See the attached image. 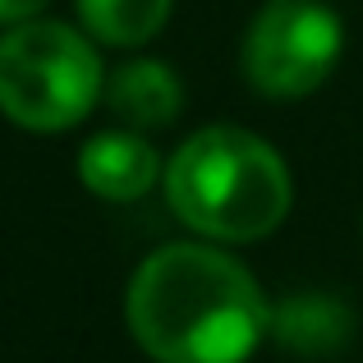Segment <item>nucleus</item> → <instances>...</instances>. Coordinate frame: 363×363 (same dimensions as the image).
I'll use <instances>...</instances> for the list:
<instances>
[{
  "label": "nucleus",
  "mask_w": 363,
  "mask_h": 363,
  "mask_svg": "<svg viewBox=\"0 0 363 363\" xmlns=\"http://www.w3.org/2000/svg\"><path fill=\"white\" fill-rule=\"evenodd\" d=\"M161 175L157 147L138 129H111L79 147V179L106 203H138Z\"/></svg>",
  "instance_id": "423d86ee"
},
{
  "label": "nucleus",
  "mask_w": 363,
  "mask_h": 363,
  "mask_svg": "<svg viewBox=\"0 0 363 363\" xmlns=\"http://www.w3.org/2000/svg\"><path fill=\"white\" fill-rule=\"evenodd\" d=\"M79 18L106 46H143L166 28L170 0H74Z\"/></svg>",
  "instance_id": "6e6552de"
},
{
  "label": "nucleus",
  "mask_w": 363,
  "mask_h": 363,
  "mask_svg": "<svg viewBox=\"0 0 363 363\" xmlns=\"http://www.w3.org/2000/svg\"><path fill=\"white\" fill-rule=\"evenodd\" d=\"M340 18L322 0H272L248 23L244 79L272 101H294L318 92L340 60Z\"/></svg>",
  "instance_id": "20e7f679"
},
{
  "label": "nucleus",
  "mask_w": 363,
  "mask_h": 363,
  "mask_svg": "<svg viewBox=\"0 0 363 363\" xmlns=\"http://www.w3.org/2000/svg\"><path fill=\"white\" fill-rule=\"evenodd\" d=\"M354 327H359V318L345 299L303 290V294H290V299H281L272 308L267 336L285 354H294L303 363H331L354 345Z\"/></svg>",
  "instance_id": "39448f33"
},
{
  "label": "nucleus",
  "mask_w": 363,
  "mask_h": 363,
  "mask_svg": "<svg viewBox=\"0 0 363 363\" xmlns=\"http://www.w3.org/2000/svg\"><path fill=\"white\" fill-rule=\"evenodd\" d=\"M46 9V0H0V23H23V18H37Z\"/></svg>",
  "instance_id": "1a4fd4ad"
},
{
  "label": "nucleus",
  "mask_w": 363,
  "mask_h": 363,
  "mask_svg": "<svg viewBox=\"0 0 363 363\" xmlns=\"http://www.w3.org/2000/svg\"><path fill=\"white\" fill-rule=\"evenodd\" d=\"M111 116H116L124 129H166L170 120L184 106V88H179V74L170 69L166 60H124L116 74L101 88Z\"/></svg>",
  "instance_id": "0eeeda50"
},
{
  "label": "nucleus",
  "mask_w": 363,
  "mask_h": 363,
  "mask_svg": "<svg viewBox=\"0 0 363 363\" xmlns=\"http://www.w3.org/2000/svg\"><path fill=\"white\" fill-rule=\"evenodd\" d=\"M124 318L152 363H248L272 303L225 248L166 244L138 262Z\"/></svg>",
  "instance_id": "f257e3e1"
},
{
  "label": "nucleus",
  "mask_w": 363,
  "mask_h": 363,
  "mask_svg": "<svg viewBox=\"0 0 363 363\" xmlns=\"http://www.w3.org/2000/svg\"><path fill=\"white\" fill-rule=\"evenodd\" d=\"M106 74L92 42L55 18H23L0 37V116L18 129L60 133L97 106Z\"/></svg>",
  "instance_id": "7ed1b4c3"
},
{
  "label": "nucleus",
  "mask_w": 363,
  "mask_h": 363,
  "mask_svg": "<svg viewBox=\"0 0 363 363\" xmlns=\"http://www.w3.org/2000/svg\"><path fill=\"white\" fill-rule=\"evenodd\" d=\"M161 179L170 212L216 244H253L272 235L294 198L281 152L240 124L198 129L175 147Z\"/></svg>",
  "instance_id": "f03ea898"
}]
</instances>
